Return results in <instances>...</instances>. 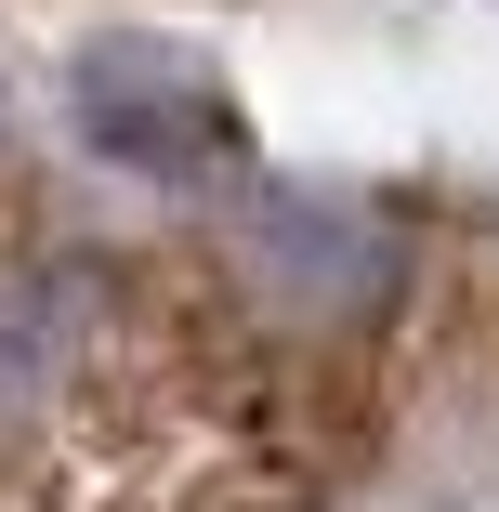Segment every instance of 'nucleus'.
Listing matches in <instances>:
<instances>
[{
    "mask_svg": "<svg viewBox=\"0 0 499 512\" xmlns=\"http://www.w3.org/2000/svg\"><path fill=\"white\" fill-rule=\"evenodd\" d=\"M92 132H106V158H132V171H197V158H224V106L211 92H132V66L106 53L92 66Z\"/></svg>",
    "mask_w": 499,
    "mask_h": 512,
    "instance_id": "obj_1",
    "label": "nucleus"
}]
</instances>
